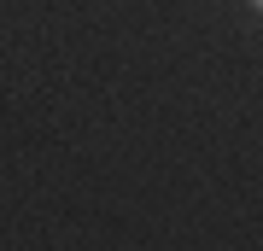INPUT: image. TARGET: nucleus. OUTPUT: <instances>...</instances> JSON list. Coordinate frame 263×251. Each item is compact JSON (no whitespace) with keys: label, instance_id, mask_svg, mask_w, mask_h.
Here are the masks:
<instances>
[{"label":"nucleus","instance_id":"1","mask_svg":"<svg viewBox=\"0 0 263 251\" xmlns=\"http://www.w3.org/2000/svg\"><path fill=\"white\" fill-rule=\"evenodd\" d=\"M252 6H257V0H252Z\"/></svg>","mask_w":263,"mask_h":251}]
</instances>
